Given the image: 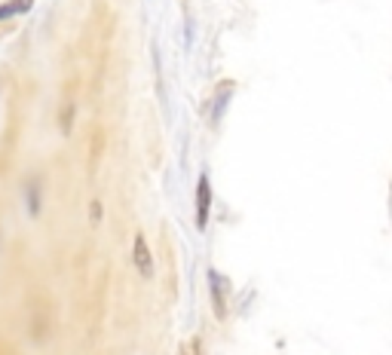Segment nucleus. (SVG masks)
I'll return each instance as SVG.
<instances>
[{"instance_id":"9","label":"nucleus","mask_w":392,"mask_h":355,"mask_svg":"<svg viewBox=\"0 0 392 355\" xmlns=\"http://www.w3.org/2000/svg\"><path fill=\"white\" fill-rule=\"evenodd\" d=\"M28 208H31V214H40V184L37 181H31V187H28Z\"/></svg>"},{"instance_id":"1","label":"nucleus","mask_w":392,"mask_h":355,"mask_svg":"<svg viewBox=\"0 0 392 355\" xmlns=\"http://www.w3.org/2000/svg\"><path fill=\"white\" fill-rule=\"evenodd\" d=\"M209 294H212V310L214 319H227L230 313V285L218 269H209Z\"/></svg>"},{"instance_id":"3","label":"nucleus","mask_w":392,"mask_h":355,"mask_svg":"<svg viewBox=\"0 0 392 355\" xmlns=\"http://www.w3.org/2000/svg\"><path fill=\"white\" fill-rule=\"evenodd\" d=\"M209 214H212V181H209V175H199V181H196V230L209 227Z\"/></svg>"},{"instance_id":"6","label":"nucleus","mask_w":392,"mask_h":355,"mask_svg":"<svg viewBox=\"0 0 392 355\" xmlns=\"http://www.w3.org/2000/svg\"><path fill=\"white\" fill-rule=\"evenodd\" d=\"M102 150H104V132H102V126H95L89 135V175L95 172L98 159H102Z\"/></svg>"},{"instance_id":"11","label":"nucleus","mask_w":392,"mask_h":355,"mask_svg":"<svg viewBox=\"0 0 392 355\" xmlns=\"http://www.w3.org/2000/svg\"><path fill=\"white\" fill-rule=\"evenodd\" d=\"M178 355H199V337H190V340H184L181 349H178Z\"/></svg>"},{"instance_id":"4","label":"nucleus","mask_w":392,"mask_h":355,"mask_svg":"<svg viewBox=\"0 0 392 355\" xmlns=\"http://www.w3.org/2000/svg\"><path fill=\"white\" fill-rule=\"evenodd\" d=\"M132 260H135V269L144 276V279H150L153 276V251L148 245V236L138 233L135 242H132Z\"/></svg>"},{"instance_id":"5","label":"nucleus","mask_w":392,"mask_h":355,"mask_svg":"<svg viewBox=\"0 0 392 355\" xmlns=\"http://www.w3.org/2000/svg\"><path fill=\"white\" fill-rule=\"evenodd\" d=\"M230 95H233V83H224V89L218 86V92H214V102H212V117H209V123H212V126H218V123H221V117H224Z\"/></svg>"},{"instance_id":"8","label":"nucleus","mask_w":392,"mask_h":355,"mask_svg":"<svg viewBox=\"0 0 392 355\" xmlns=\"http://www.w3.org/2000/svg\"><path fill=\"white\" fill-rule=\"evenodd\" d=\"M74 113H77V104L71 102V98H65V102H61V111H58V129H61L65 135H71Z\"/></svg>"},{"instance_id":"12","label":"nucleus","mask_w":392,"mask_h":355,"mask_svg":"<svg viewBox=\"0 0 392 355\" xmlns=\"http://www.w3.org/2000/svg\"><path fill=\"white\" fill-rule=\"evenodd\" d=\"M0 355H19V352H15L10 343H0Z\"/></svg>"},{"instance_id":"10","label":"nucleus","mask_w":392,"mask_h":355,"mask_svg":"<svg viewBox=\"0 0 392 355\" xmlns=\"http://www.w3.org/2000/svg\"><path fill=\"white\" fill-rule=\"evenodd\" d=\"M102 214H104L102 203H98V199H92V203H89V223H92V227H98V221H102Z\"/></svg>"},{"instance_id":"2","label":"nucleus","mask_w":392,"mask_h":355,"mask_svg":"<svg viewBox=\"0 0 392 355\" xmlns=\"http://www.w3.org/2000/svg\"><path fill=\"white\" fill-rule=\"evenodd\" d=\"M46 334H49V300L37 294L31 300V337L43 340Z\"/></svg>"},{"instance_id":"7","label":"nucleus","mask_w":392,"mask_h":355,"mask_svg":"<svg viewBox=\"0 0 392 355\" xmlns=\"http://www.w3.org/2000/svg\"><path fill=\"white\" fill-rule=\"evenodd\" d=\"M31 6H34V0H6V3H0V22L13 19V15L28 13Z\"/></svg>"}]
</instances>
